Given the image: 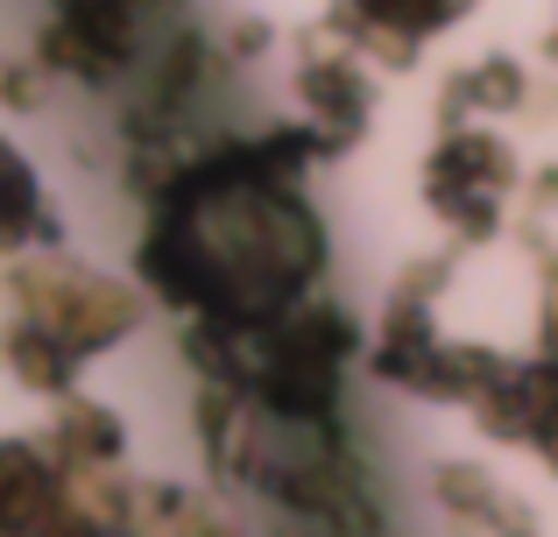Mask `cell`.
Wrapping results in <instances>:
<instances>
[{
	"mask_svg": "<svg viewBox=\"0 0 558 537\" xmlns=\"http://www.w3.org/2000/svg\"><path fill=\"white\" fill-rule=\"evenodd\" d=\"M22 206H36V192H28V170L14 163L8 149H0V241L14 234V220H22Z\"/></svg>",
	"mask_w": 558,
	"mask_h": 537,
	"instance_id": "6da1fadb",
	"label": "cell"
}]
</instances>
